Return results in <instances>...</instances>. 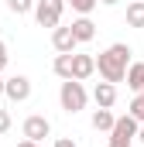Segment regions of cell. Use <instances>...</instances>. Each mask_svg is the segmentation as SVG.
<instances>
[{
    "label": "cell",
    "mask_w": 144,
    "mask_h": 147,
    "mask_svg": "<svg viewBox=\"0 0 144 147\" xmlns=\"http://www.w3.org/2000/svg\"><path fill=\"white\" fill-rule=\"evenodd\" d=\"M130 48L124 45V41H117V45H110L107 51H100V58H96V72L103 82H124V72H127V65H130Z\"/></svg>",
    "instance_id": "1"
},
{
    "label": "cell",
    "mask_w": 144,
    "mask_h": 147,
    "mask_svg": "<svg viewBox=\"0 0 144 147\" xmlns=\"http://www.w3.org/2000/svg\"><path fill=\"white\" fill-rule=\"evenodd\" d=\"M86 99H89V92H86V86H82L79 79H62L58 103H62V110H65V113H79V110H86Z\"/></svg>",
    "instance_id": "2"
},
{
    "label": "cell",
    "mask_w": 144,
    "mask_h": 147,
    "mask_svg": "<svg viewBox=\"0 0 144 147\" xmlns=\"http://www.w3.org/2000/svg\"><path fill=\"white\" fill-rule=\"evenodd\" d=\"M137 120L127 113V116H117L113 120V127H110V144L107 147H130L134 144V137H137Z\"/></svg>",
    "instance_id": "3"
},
{
    "label": "cell",
    "mask_w": 144,
    "mask_h": 147,
    "mask_svg": "<svg viewBox=\"0 0 144 147\" xmlns=\"http://www.w3.org/2000/svg\"><path fill=\"white\" fill-rule=\"evenodd\" d=\"M35 21L41 28H58L62 14H65V0H35Z\"/></svg>",
    "instance_id": "4"
},
{
    "label": "cell",
    "mask_w": 144,
    "mask_h": 147,
    "mask_svg": "<svg viewBox=\"0 0 144 147\" xmlns=\"http://www.w3.org/2000/svg\"><path fill=\"white\" fill-rule=\"evenodd\" d=\"M21 134H24V140H35V144H41V140L52 134V123H48V116H41V113H31V116L21 123Z\"/></svg>",
    "instance_id": "5"
},
{
    "label": "cell",
    "mask_w": 144,
    "mask_h": 147,
    "mask_svg": "<svg viewBox=\"0 0 144 147\" xmlns=\"http://www.w3.org/2000/svg\"><path fill=\"white\" fill-rule=\"evenodd\" d=\"M3 96H7L10 103L31 99V79H28V75H10V79H3Z\"/></svg>",
    "instance_id": "6"
},
{
    "label": "cell",
    "mask_w": 144,
    "mask_h": 147,
    "mask_svg": "<svg viewBox=\"0 0 144 147\" xmlns=\"http://www.w3.org/2000/svg\"><path fill=\"white\" fill-rule=\"evenodd\" d=\"M93 72H96V58H93V55H75V51H72V79L82 82V79H89Z\"/></svg>",
    "instance_id": "7"
},
{
    "label": "cell",
    "mask_w": 144,
    "mask_h": 147,
    "mask_svg": "<svg viewBox=\"0 0 144 147\" xmlns=\"http://www.w3.org/2000/svg\"><path fill=\"white\" fill-rule=\"evenodd\" d=\"M93 99H96L100 110H113V103H117V86H113V82H96Z\"/></svg>",
    "instance_id": "8"
},
{
    "label": "cell",
    "mask_w": 144,
    "mask_h": 147,
    "mask_svg": "<svg viewBox=\"0 0 144 147\" xmlns=\"http://www.w3.org/2000/svg\"><path fill=\"white\" fill-rule=\"evenodd\" d=\"M69 31H72V38H75L79 45H86V41H93V38H96V24H93L89 17H75Z\"/></svg>",
    "instance_id": "9"
},
{
    "label": "cell",
    "mask_w": 144,
    "mask_h": 147,
    "mask_svg": "<svg viewBox=\"0 0 144 147\" xmlns=\"http://www.w3.org/2000/svg\"><path fill=\"white\" fill-rule=\"evenodd\" d=\"M75 38H72V31L69 28H52V48L62 55V51H75Z\"/></svg>",
    "instance_id": "10"
},
{
    "label": "cell",
    "mask_w": 144,
    "mask_h": 147,
    "mask_svg": "<svg viewBox=\"0 0 144 147\" xmlns=\"http://www.w3.org/2000/svg\"><path fill=\"white\" fill-rule=\"evenodd\" d=\"M124 79H127V89L130 92H141L144 89V62H130L127 72H124Z\"/></svg>",
    "instance_id": "11"
},
{
    "label": "cell",
    "mask_w": 144,
    "mask_h": 147,
    "mask_svg": "<svg viewBox=\"0 0 144 147\" xmlns=\"http://www.w3.org/2000/svg\"><path fill=\"white\" fill-rule=\"evenodd\" d=\"M52 72L58 75V79H72V51L55 55V62H52Z\"/></svg>",
    "instance_id": "12"
},
{
    "label": "cell",
    "mask_w": 144,
    "mask_h": 147,
    "mask_svg": "<svg viewBox=\"0 0 144 147\" xmlns=\"http://www.w3.org/2000/svg\"><path fill=\"white\" fill-rule=\"evenodd\" d=\"M127 28H144V0L127 3Z\"/></svg>",
    "instance_id": "13"
},
{
    "label": "cell",
    "mask_w": 144,
    "mask_h": 147,
    "mask_svg": "<svg viewBox=\"0 0 144 147\" xmlns=\"http://www.w3.org/2000/svg\"><path fill=\"white\" fill-rule=\"evenodd\" d=\"M113 120H117V116H113L110 110H100V106H96V110H93V120H89V123H93V130H107V134H110Z\"/></svg>",
    "instance_id": "14"
},
{
    "label": "cell",
    "mask_w": 144,
    "mask_h": 147,
    "mask_svg": "<svg viewBox=\"0 0 144 147\" xmlns=\"http://www.w3.org/2000/svg\"><path fill=\"white\" fill-rule=\"evenodd\" d=\"M127 113H130V116H134L137 123H144V89H141V92H134V99H130Z\"/></svg>",
    "instance_id": "15"
},
{
    "label": "cell",
    "mask_w": 144,
    "mask_h": 147,
    "mask_svg": "<svg viewBox=\"0 0 144 147\" xmlns=\"http://www.w3.org/2000/svg\"><path fill=\"white\" fill-rule=\"evenodd\" d=\"M7 10L17 14V17H21V14H31V10H35V0H7Z\"/></svg>",
    "instance_id": "16"
},
{
    "label": "cell",
    "mask_w": 144,
    "mask_h": 147,
    "mask_svg": "<svg viewBox=\"0 0 144 147\" xmlns=\"http://www.w3.org/2000/svg\"><path fill=\"white\" fill-rule=\"evenodd\" d=\"M65 3H69L79 17H89V14H93V7H96V0H65Z\"/></svg>",
    "instance_id": "17"
},
{
    "label": "cell",
    "mask_w": 144,
    "mask_h": 147,
    "mask_svg": "<svg viewBox=\"0 0 144 147\" xmlns=\"http://www.w3.org/2000/svg\"><path fill=\"white\" fill-rule=\"evenodd\" d=\"M7 130H10V113H7V110H0V137H3Z\"/></svg>",
    "instance_id": "18"
},
{
    "label": "cell",
    "mask_w": 144,
    "mask_h": 147,
    "mask_svg": "<svg viewBox=\"0 0 144 147\" xmlns=\"http://www.w3.org/2000/svg\"><path fill=\"white\" fill-rule=\"evenodd\" d=\"M3 69H7V45L0 41V72H3Z\"/></svg>",
    "instance_id": "19"
},
{
    "label": "cell",
    "mask_w": 144,
    "mask_h": 147,
    "mask_svg": "<svg viewBox=\"0 0 144 147\" xmlns=\"http://www.w3.org/2000/svg\"><path fill=\"white\" fill-rule=\"evenodd\" d=\"M55 147H75V140H72V137H58V140H55Z\"/></svg>",
    "instance_id": "20"
},
{
    "label": "cell",
    "mask_w": 144,
    "mask_h": 147,
    "mask_svg": "<svg viewBox=\"0 0 144 147\" xmlns=\"http://www.w3.org/2000/svg\"><path fill=\"white\" fill-rule=\"evenodd\" d=\"M134 140H141V144H144V123L137 127V137H134Z\"/></svg>",
    "instance_id": "21"
},
{
    "label": "cell",
    "mask_w": 144,
    "mask_h": 147,
    "mask_svg": "<svg viewBox=\"0 0 144 147\" xmlns=\"http://www.w3.org/2000/svg\"><path fill=\"white\" fill-rule=\"evenodd\" d=\"M17 147H38V144H35V140H21Z\"/></svg>",
    "instance_id": "22"
},
{
    "label": "cell",
    "mask_w": 144,
    "mask_h": 147,
    "mask_svg": "<svg viewBox=\"0 0 144 147\" xmlns=\"http://www.w3.org/2000/svg\"><path fill=\"white\" fill-rule=\"evenodd\" d=\"M96 3H107V7H113V3H120V0H96Z\"/></svg>",
    "instance_id": "23"
},
{
    "label": "cell",
    "mask_w": 144,
    "mask_h": 147,
    "mask_svg": "<svg viewBox=\"0 0 144 147\" xmlns=\"http://www.w3.org/2000/svg\"><path fill=\"white\" fill-rule=\"evenodd\" d=\"M0 96H3V79H0Z\"/></svg>",
    "instance_id": "24"
}]
</instances>
